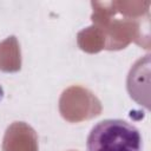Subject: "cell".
<instances>
[{"label": "cell", "instance_id": "3", "mask_svg": "<svg viewBox=\"0 0 151 151\" xmlns=\"http://www.w3.org/2000/svg\"><path fill=\"white\" fill-rule=\"evenodd\" d=\"M2 151H38V136L25 122L12 123L2 139Z\"/></svg>", "mask_w": 151, "mask_h": 151}, {"label": "cell", "instance_id": "1", "mask_svg": "<svg viewBox=\"0 0 151 151\" xmlns=\"http://www.w3.org/2000/svg\"><path fill=\"white\" fill-rule=\"evenodd\" d=\"M86 146L87 151H142V137L125 120L105 119L92 127Z\"/></svg>", "mask_w": 151, "mask_h": 151}, {"label": "cell", "instance_id": "4", "mask_svg": "<svg viewBox=\"0 0 151 151\" xmlns=\"http://www.w3.org/2000/svg\"><path fill=\"white\" fill-rule=\"evenodd\" d=\"M20 48L15 37H9L0 44V70L15 72L20 70Z\"/></svg>", "mask_w": 151, "mask_h": 151}, {"label": "cell", "instance_id": "2", "mask_svg": "<svg viewBox=\"0 0 151 151\" xmlns=\"http://www.w3.org/2000/svg\"><path fill=\"white\" fill-rule=\"evenodd\" d=\"M61 116L72 123L91 119L101 112L98 98L88 90L80 86H71L65 90L59 100Z\"/></svg>", "mask_w": 151, "mask_h": 151}]
</instances>
